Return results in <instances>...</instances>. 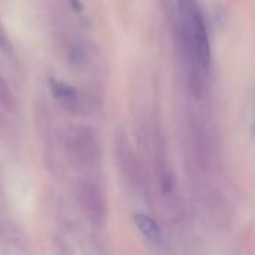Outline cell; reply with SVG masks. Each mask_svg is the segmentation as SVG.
<instances>
[{
  "mask_svg": "<svg viewBox=\"0 0 255 255\" xmlns=\"http://www.w3.org/2000/svg\"><path fill=\"white\" fill-rule=\"evenodd\" d=\"M81 205L91 221H100L105 215V200L102 191L93 182H82L79 187Z\"/></svg>",
  "mask_w": 255,
  "mask_h": 255,
  "instance_id": "cell-2",
  "label": "cell"
},
{
  "mask_svg": "<svg viewBox=\"0 0 255 255\" xmlns=\"http://www.w3.org/2000/svg\"><path fill=\"white\" fill-rule=\"evenodd\" d=\"M49 88L52 96L60 102V105L66 111L73 112L79 108V96L72 85L58 79H49Z\"/></svg>",
  "mask_w": 255,
  "mask_h": 255,
  "instance_id": "cell-3",
  "label": "cell"
},
{
  "mask_svg": "<svg viewBox=\"0 0 255 255\" xmlns=\"http://www.w3.org/2000/svg\"><path fill=\"white\" fill-rule=\"evenodd\" d=\"M197 6H199L197 0H178L179 12H187V10H191V9H194Z\"/></svg>",
  "mask_w": 255,
  "mask_h": 255,
  "instance_id": "cell-7",
  "label": "cell"
},
{
  "mask_svg": "<svg viewBox=\"0 0 255 255\" xmlns=\"http://www.w3.org/2000/svg\"><path fill=\"white\" fill-rule=\"evenodd\" d=\"M0 48L4 49V51H7V52L12 51V43L9 40V36L6 34L4 28L1 27V24H0Z\"/></svg>",
  "mask_w": 255,
  "mask_h": 255,
  "instance_id": "cell-6",
  "label": "cell"
},
{
  "mask_svg": "<svg viewBox=\"0 0 255 255\" xmlns=\"http://www.w3.org/2000/svg\"><path fill=\"white\" fill-rule=\"evenodd\" d=\"M0 106L9 114L18 112V100L9 84L0 76Z\"/></svg>",
  "mask_w": 255,
  "mask_h": 255,
  "instance_id": "cell-5",
  "label": "cell"
},
{
  "mask_svg": "<svg viewBox=\"0 0 255 255\" xmlns=\"http://www.w3.org/2000/svg\"><path fill=\"white\" fill-rule=\"evenodd\" d=\"M134 224L139 230V233L143 236L146 242L151 245H157L160 241V227L155 223V220L146 214H137L134 215Z\"/></svg>",
  "mask_w": 255,
  "mask_h": 255,
  "instance_id": "cell-4",
  "label": "cell"
},
{
  "mask_svg": "<svg viewBox=\"0 0 255 255\" xmlns=\"http://www.w3.org/2000/svg\"><path fill=\"white\" fill-rule=\"evenodd\" d=\"M70 4H72L73 9H76V10H81V9H82L81 0H70Z\"/></svg>",
  "mask_w": 255,
  "mask_h": 255,
  "instance_id": "cell-8",
  "label": "cell"
},
{
  "mask_svg": "<svg viewBox=\"0 0 255 255\" xmlns=\"http://www.w3.org/2000/svg\"><path fill=\"white\" fill-rule=\"evenodd\" d=\"M69 149L75 160L79 163H88L94 158L96 142L93 131L87 127H78L69 134Z\"/></svg>",
  "mask_w": 255,
  "mask_h": 255,
  "instance_id": "cell-1",
  "label": "cell"
}]
</instances>
